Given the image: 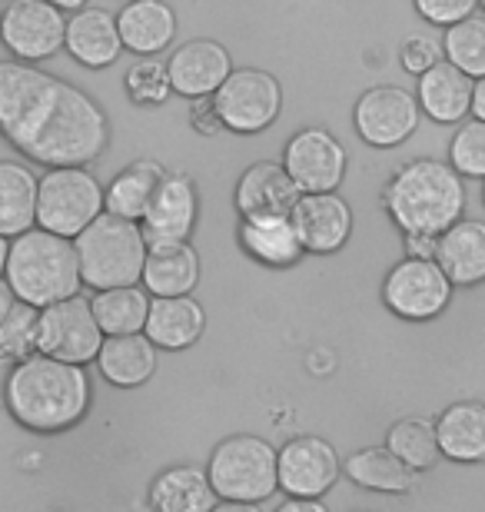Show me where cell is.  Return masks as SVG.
<instances>
[{
	"label": "cell",
	"instance_id": "cell-38",
	"mask_svg": "<svg viewBox=\"0 0 485 512\" xmlns=\"http://www.w3.org/2000/svg\"><path fill=\"white\" fill-rule=\"evenodd\" d=\"M479 0H416V10L429 24L436 27H452L459 20H466L476 10Z\"/></svg>",
	"mask_w": 485,
	"mask_h": 512
},
{
	"label": "cell",
	"instance_id": "cell-27",
	"mask_svg": "<svg viewBox=\"0 0 485 512\" xmlns=\"http://www.w3.org/2000/svg\"><path fill=\"white\" fill-rule=\"evenodd\" d=\"M436 263L459 286H476L485 280V223L459 220L439 237Z\"/></svg>",
	"mask_w": 485,
	"mask_h": 512
},
{
	"label": "cell",
	"instance_id": "cell-41",
	"mask_svg": "<svg viewBox=\"0 0 485 512\" xmlns=\"http://www.w3.org/2000/svg\"><path fill=\"white\" fill-rule=\"evenodd\" d=\"M439 237H422V233H406V253L419 260H436Z\"/></svg>",
	"mask_w": 485,
	"mask_h": 512
},
{
	"label": "cell",
	"instance_id": "cell-47",
	"mask_svg": "<svg viewBox=\"0 0 485 512\" xmlns=\"http://www.w3.org/2000/svg\"><path fill=\"white\" fill-rule=\"evenodd\" d=\"M7 256H10V240L0 237V280H4V270H7Z\"/></svg>",
	"mask_w": 485,
	"mask_h": 512
},
{
	"label": "cell",
	"instance_id": "cell-23",
	"mask_svg": "<svg viewBox=\"0 0 485 512\" xmlns=\"http://www.w3.org/2000/svg\"><path fill=\"white\" fill-rule=\"evenodd\" d=\"M203 326H206V313L193 296H153L143 333L150 336L153 346L177 353L200 340Z\"/></svg>",
	"mask_w": 485,
	"mask_h": 512
},
{
	"label": "cell",
	"instance_id": "cell-24",
	"mask_svg": "<svg viewBox=\"0 0 485 512\" xmlns=\"http://www.w3.org/2000/svg\"><path fill=\"white\" fill-rule=\"evenodd\" d=\"M97 370L110 386L137 389L157 373V346L147 333L107 336L97 353Z\"/></svg>",
	"mask_w": 485,
	"mask_h": 512
},
{
	"label": "cell",
	"instance_id": "cell-48",
	"mask_svg": "<svg viewBox=\"0 0 485 512\" xmlns=\"http://www.w3.org/2000/svg\"><path fill=\"white\" fill-rule=\"evenodd\" d=\"M0 17H4V7H0Z\"/></svg>",
	"mask_w": 485,
	"mask_h": 512
},
{
	"label": "cell",
	"instance_id": "cell-13",
	"mask_svg": "<svg viewBox=\"0 0 485 512\" xmlns=\"http://www.w3.org/2000/svg\"><path fill=\"white\" fill-rule=\"evenodd\" d=\"M283 167L299 193H336L346 177V150L326 127H303L283 147Z\"/></svg>",
	"mask_w": 485,
	"mask_h": 512
},
{
	"label": "cell",
	"instance_id": "cell-45",
	"mask_svg": "<svg viewBox=\"0 0 485 512\" xmlns=\"http://www.w3.org/2000/svg\"><path fill=\"white\" fill-rule=\"evenodd\" d=\"M472 114L476 120H485V77H479L476 90H472Z\"/></svg>",
	"mask_w": 485,
	"mask_h": 512
},
{
	"label": "cell",
	"instance_id": "cell-43",
	"mask_svg": "<svg viewBox=\"0 0 485 512\" xmlns=\"http://www.w3.org/2000/svg\"><path fill=\"white\" fill-rule=\"evenodd\" d=\"M210 512H263L260 503H233V499H220Z\"/></svg>",
	"mask_w": 485,
	"mask_h": 512
},
{
	"label": "cell",
	"instance_id": "cell-36",
	"mask_svg": "<svg viewBox=\"0 0 485 512\" xmlns=\"http://www.w3.org/2000/svg\"><path fill=\"white\" fill-rule=\"evenodd\" d=\"M37 333H40V310L30 303H14L7 320L0 323V360L20 363L37 353Z\"/></svg>",
	"mask_w": 485,
	"mask_h": 512
},
{
	"label": "cell",
	"instance_id": "cell-17",
	"mask_svg": "<svg viewBox=\"0 0 485 512\" xmlns=\"http://www.w3.org/2000/svg\"><path fill=\"white\" fill-rule=\"evenodd\" d=\"M293 227L306 253L329 256L346 247L353 233V210L339 193H303L293 207Z\"/></svg>",
	"mask_w": 485,
	"mask_h": 512
},
{
	"label": "cell",
	"instance_id": "cell-18",
	"mask_svg": "<svg viewBox=\"0 0 485 512\" xmlns=\"http://www.w3.org/2000/svg\"><path fill=\"white\" fill-rule=\"evenodd\" d=\"M299 197L303 193L293 183L290 170L276 160H260L246 167L233 193L240 217H293Z\"/></svg>",
	"mask_w": 485,
	"mask_h": 512
},
{
	"label": "cell",
	"instance_id": "cell-35",
	"mask_svg": "<svg viewBox=\"0 0 485 512\" xmlns=\"http://www.w3.org/2000/svg\"><path fill=\"white\" fill-rule=\"evenodd\" d=\"M123 90L137 107H163L173 94L167 64L160 57H140L123 77Z\"/></svg>",
	"mask_w": 485,
	"mask_h": 512
},
{
	"label": "cell",
	"instance_id": "cell-4",
	"mask_svg": "<svg viewBox=\"0 0 485 512\" xmlns=\"http://www.w3.org/2000/svg\"><path fill=\"white\" fill-rule=\"evenodd\" d=\"M4 280L20 303H30L37 310L70 300L84 286L74 240L57 237V233L40 227L20 233V237L10 240Z\"/></svg>",
	"mask_w": 485,
	"mask_h": 512
},
{
	"label": "cell",
	"instance_id": "cell-28",
	"mask_svg": "<svg viewBox=\"0 0 485 512\" xmlns=\"http://www.w3.org/2000/svg\"><path fill=\"white\" fill-rule=\"evenodd\" d=\"M140 283L150 296H190L200 283V256L190 243L150 247Z\"/></svg>",
	"mask_w": 485,
	"mask_h": 512
},
{
	"label": "cell",
	"instance_id": "cell-5",
	"mask_svg": "<svg viewBox=\"0 0 485 512\" xmlns=\"http://www.w3.org/2000/svg\"><path fill=\"white\" fill-rule=\"evenodd\" d=\"M80 276L90 290H113L143 280L150 243L137 220H123L103 210L100 217L74 240Z\"/></svg>",
	"mask_w": 485,
	"mask_h": 512
},
{
	"label": "cell",
	"instance_id": "cell-1",
	"mask_svg": "<svg viewBox=\"0 0 485 512\" xmlns=\"http://www.w3.org/2000/svg\"><path fill=\"white\" fill-rule=\"evenodd\" d=\"M0 137L40 167H90L110 120L87 90L24 60H0Z\"/></svg>",
	"mask_w": 485,
	"mask_h": 512
},
{
	"label": "cell",
	"instance_id": "cell-31",
	"mask_svg": "<svg viewBox=\"0 0 485 512\" xmlns=\"http://www.w3.org/2000/svg\"><path fill=\"white\" fill-rule=\"evenodd\" d=\"M343 473L356 486L373 489V493H406L416 483V469H409L389 446L359 449L343 463Z\"/></svg>",
	"mask_w": 485,
	"mask_h": 512
},
{
	"label": "cell",
	"instance_id": "cell-20",
	"mask_svg": "<svg viewBox=\"0 0 485 512\" xmlns=\"http://www.w3.org/2000/svg\"><path fill=\"white\" fill-rule=\"evenodd\" d=\"M123 50L137 57H160L177 40V14L167 0H127L117 14Z\"/></svg>",
	"mask_w": 485,
	"mask_h": 512
},
{
	"label": "cell",
	"instance_id": "cell-39",
	"mask_svg": "<svg viewBox=\"0 0 485 512\" xmlns=\"http://www.w3.org/2000/svg\"><path fill=\"white\" fill-rule=\"evenodd\" d=\"M399 60H402V70H406V74L422 77L429 67L439 64V44L429 37H409L399 50Z\"/></svg>",
	"mask_w": 485,
	"mask_h": 512
},
{
	"label": "cell",
	"instance_id": "cell-25",
	"mask_svg": "<svg viewBox=\"0 0 485 512\" xmlns=\"http://www.w3.org/2000/svg\"><path fill=\"white\" fill-rule=\"evenodd\" d=\"M167 173L170 170L163 167L160 160H133L130 167H123L117 177L110 180L107 193H103V207H107V213H113V217L140 223Z\"/></svg>",
	"mask_w": 485,
	"mask_h": 512
},
{
	"label": "cell",
	"instance_id": "cell-50",
	"mask_svg": "<svg viewBox=\"0 0 485 512\" xmlns=\"http://www.w3.org/2000/svg\"><path fill=\"white\" fill-rule=\"evenodd\" d=\"M479 4H482V7H485V0H479Z\"/></svg>",
	"mask_w": 485,
	"mask_h": 512
},
{
	"label": "cell",
	"instance_id": "cell-44",
	"mask_svg": "<svg viewBox=\"0 0 485 512\" xmlns=\"http://www.w3.org/2000/svg\"><path fill=\"white\" fill-rule=\"evenodd\" d=\"M14 303H17V296H14V290H10V283L0 280V323L7 320V313L14 310Z\"/></svg>",
	"mask_w": 485,
	"mask_h": 512
},
{
	"label": "cell",
	"instance_id": "cell-46",
	"mask_svg": "<svg viewBox=\"0 0 485 512\" xmlns=\"http://www.w3.org/2000/svg\"><path fill=\"white\" fill-rule=\"evenodd\" d=\"M50 4L60 7V10H70V14H77V10L90 7V0H50Z\"/></svg>",
	"mask_w": 485,
	"mask_h": 512
},
{
	"label": "cell",
	"instance_id": "cell-34",
	"mask_svg": "<svg viewBox=\"0 0 485 512\" xmlns=\"http://www.w3.org/2000/svg\"><path fill=\"white\" fill-rule=\"evenodd\" d=\"M446 57L449 64H456L462 74H469L472 80L485 77V20L482 17H466L459 24H452L446 30Z\"/></svg>",
	"mask_w": 485,
	"mask_h": 512
},
{
	"label": "cell",
	"instance_id": "cell-29",
	"mask_svg": "<svg viewBox=\"0 0 485 512\" xmlns=\"http://www.w3.org/2000/svg\"><path fill=\"white\" fill-rule=\"evenodd\" d=\"M37 177L27 163L0 160V237L14 240L37 223Z\"/></svg>",
	"mask_w": 485,
	"mask_h": 512
},
{
	"label": "cell",
	"instance_id": "cell-49",
	"mask_svg": "<svg viewBox=\"0 0 485 512\" xmlns=\"http://www.w3.org/2000/svg\"><path fill=\"white\" fill-rule=\"evenodd\" d=\"M482 200H485V187H482Z\"/></svg>",
	"mask_w": 485,
	"mask_h": 512
},
{
	"label": "cell",
	"instance_id": "cell-6",
	"mask_svg": "<svg viewBox=\"0 0 485 512\" xmlns=\"http://www.w3.org/2000/svg\"><path fill=\"white\" fill-rule=\"evenodd\" d=\"M276 449L260 436L236 433L216 443L210 453L206 476L220 499L233 503H266L280 489V473H276Z\"/></svg>",
	"mask_w": 485,
	"mask_h": 512
},
{
	"label": "cell",
	"instance_id": "cell-40",
	"mask_svg": "<svg viewBox=\"0 0 485 512\" xmlns=\"http://www.w3.org/2000/svg\"><path fill=\"white\" fill-rule=\"evenodd\" d=\"M187 117H190V127L200 133V137H220V133L226 130L213 97H196V100H190Z\"/></svg>",
	"mask_w": 485,
	"mask_h": 512
},
{
	"label": "cell",
	"instance_id": "cell-22",
	"mask_svg": "<svg viewBox=\"0 0 485 512\" xmlns=\"http://www.w3.org/2000/svg\"><path fill=\"white\" fill-rule=\"evenodd\" d=\"M472 90L476 84L469 74H462L449 60H439L419 77L416 97L422 114H429L436 124H462V117L472 114Z\"/></svg>",
	"mask_w": 485,
	"mask_h": 512
},
{
	"label": "cell",
	"instance_id": "cell-3",
	"mask_svg": "<svg viewBox=\"0 0 485 512\" xmlns=\"http://www.w3.org/2000/svg\"><path fill=\"white\" fill-rule=\"evenodd\" d=\"M383 207L402 233L442 237L466 210L462 177L442 160H412L392 173L383 190Z\"/></svg>",
	"mask_w": 485,
	"mask_h": 512
},
{
	"label": "cell",
	"instance_id": "cell-37",
	"mask_svg": "<svg viewBox=\"0 0 485 512\" xmlns=\"http://www.w3.org/2000/svg\"><path fill=\"white\" fill-rule=\"evenodd\" d=\"M449 160L459 177H485V120H472L456 130L449 143Z\"/></svg>",
	"mask_w": 485,
	"mask_h": 512
},
{
	"label": "cell",
	"instance_id": "cell-19",
	"mask_svg": "<svg viewBox=\"0 0 485 512\" xmlns=\"http://www.w3.org/2000/svg\"><path fill=\"white\" fill-rule=\"evenodd\" d=\"M64 50L87 70H103L117 64L123 54V37L117 27V14L103 7H84L67 17V44Z\"/></svg>",
	"mask_w": 485,
	"mask_h": 512
},
{
	"label": "cell",
	"instance_id": "cell-14",
	"mask_svg": "<svg viewBox=\"0 0 485 512\" xmlns=\"http://www.w3.org/2000/svg\"><path fill=\"white\" fill-rule=\"evenodd\" d=\"M276 473H280V489L286 496L319 499L336 486L343 463H339L336 449L326 439L296 436L276 456Z\"/></svg>",
	"mask_w": 485,
	"mask_h": 512
},
{
	"label": "cell",
	"instance_id": "cell-8",
	"mask_svg": "<svg viewBox=\"0 0 485 512\" xmlns=\"http://www.w3.org/2000/svg\"><path fill=\"white\" fill-rule=\"evenodd\" d=\"M223 127L230 133H263L276 124L283 110V87L270 70L260 67H236L223 87L213 94Z\"/></svg>",
	"mask_w": 485,
	"mask_h": 512
},
{
	"label": "cell",
	"instance_id": "cell-10",
	"mask_svg": "<svg viewBox=\"0 0 485 512\" xmlns=\"http://www.w3.org/2000/svg\"><path fill=\"white\" fill-rule=\"evenodd\" d=\"M103 330L97 323L90 300L70 296L47 310H40V333H37V353L54 356L60 363H97V353L103 346Z\"/></svg>",
	"mask_w": 485,
	"mask_h": 512
},
{
	"label": "cell",
	"instance_id": "cell-33",
	"mask_svg": "<svg viewBox=\"0 0 485 512\" xmlns=\"http://www.w3.org/2000/svg\"><path fill=\"white\" fill-rule=\"evenodd\" d=\"M386 446L409 469H416V473H426V469L436 466V459L442 456L436 426L426 423V419H399V423L389 429Z\"/></svg>",
	"mask_w": 485,
	"mask_h": 512
},
{
	"label": "cell",
	"instance_id": "cell-32",
	"mask_svg": "<svg viewBox=\"0 0 485 512\" xmlns=\"http://www.w3.org/2000/svg\"><path fill=\"white\" fill-rule=\"evenodd\" d=\"M103 336H130L143 333L150 316V296L143 286H113V290H97L90 300Z\"/></svg>",
	"mask_w": 485,
	"mask_h": 512
},
{
	"label": "cell",
	"instance_id": "cell-2",
	"mask_svg": "<svg viewBox=\"0 0 485 512\" xmlns=\"http://www.w3.org/2000/svg\"><path fill=\"white\" fill-rule=\"evenodd\" d=\"M4 403L30 433H67L90 409V380L77 363L34 353L7 376Z\"/></svg>",
	"mask_w": 485,
	"mask_h": 512
},
{
	"label": "cell",
	"instance_id": "cell-11",
	"mask_svg": "<svg viewBox=\"0 0 485 512\" xmlns=\"http://www.w3.org/2000/svg\"><path fill=\"white\" fill-rule=\"evenodd\" d=\"M383 300L402 320H432L452 300V280L436 260L406 256L383 280Z\"/></svg>",
	"mask_w": 485,
	"mask_h": 512
},
{
	"label": "cell",
	"instance_id": "cell-30",
	"mask_svg": "<svg viewBox=\"0 0 485 512\" xmlns=\"http://www.w3.org/2000/svg\"><path fill=\"white\" fill-rule=\"evenodd\" d=\"M439 453L452 463H482L485 459V406L452 403L436 423Z\"/></svg>",
	"mask_w": 485,
	"mask_h": 512
},
{
	"label": "cell",
	"instance_id": "cell-9",
	"mask_svg": "<svg viewBox=\"0 0 485 512\" xmlns=\"http://www.w3.org/2000/svg\"><path fill=\"white\" fill-rule=\"evenodd\" d=\"M0 44L14 60L44 64L67 44V17L50 0H7L0 17Z\"/></svg>",
	"mask_w": 485,
	"mask_h": 512
},
{
	"label": "cell",
	"instance_id": "cell-15",
	"mask_svg": "<svg viewBox=\"0 0 485 512\" xmlns=\"http://www.w3.org/2000/svg\"><path fill=\"white\" fill-rule=\"evenodd\" d=\"M200 220V193L187 173H167L153 197L150 210L143 213L140 227L150 247H170V243H190V233Z\"/></svg>",
	"mask_w": 485,
	"mask_h": 512
},
{
	"label": "cell",
	"instance_id": "cell-16",
	"mask_svg": "<svg viewBox=\"0 0 485 512\" xmlns=\"http://www.w3.org/2000/svg\"><path fill=\"white\" fill-rule=\"evenodd\" d=\"M173 94L196 100V97H213L223 87V80L233 74V60L220 40L196 37L180 44L167 60Z\"/></svg>",
	"mask_w": 485,
	"mask_h": 512
},
{
	"label": "cell",
	"instance_id": "cell-42",
	"mask_svg": "<svg viewBox=\"0 0 485 512\" xmlns=\"http://www.w3.org/2000/svg\"><path fill=\"white\" fill-rule=\"evenodd\" d=\"M276 512H329V509H326L323 499H296V496H290Z\"/></svg>",
	"mask_w": 485,
	"mask_h": 512
},
{
	"label": "cell",
	"instance_id": "cell-12",
	"mask_svg": "<svg viewBox=\"0 0 485 512\" xmlns=\"http://www.w3.org/2000/svg\"><path fill=\"white\" fill-rule=\"evenodd\" d=\"M419 97H412L406 87L379 84L369 87L363 97L356 100L353 124L359 140L376 150H389L406 143L419 127Z\"/></svg>",
	"mask_w": 485,
	"mask_h": 512
},
{
	"label": "cell",
	"instance_id": "cell-21",
	"mask_svg": "<svg viewBox=\"0 0 485 512\" xmlns=\"http://www.w3.org/2000/svg\"><path fill=\"white\" fill-rule=\"evenodd\" d=\"M243 253L250 260L283 270L303 260V240L293 227V217H240V230H236Z\"/></svg>",
	"mask_w": 485,
	"mask_h": 512
},
{
	"label": "cell",
	"instance_id": "cell-7",
	"mask_svg": "<svg viewBox=\"0 0 485 512\" xmlns=\"http://www.w3.org/2000/svg\"><path fill=\"white\" fill-rule=\"evenodd\" d=\"M100 180L87 167H54L37 183V227L77 240L103 207Z\"/></svg>",
	"mask_w": 485,
	"mask_h": 512
},
{
	"label": "cell",
	"instance_id": "cell-26",
	"mask_svg": "<svg viewBox=\"0 0 485 512\" xmlns=\"http://www.w3.org/2000/svg\"><path fill=\"white\" fill-rule=\"evenodd\" d=\"M220 496L206 476V469L196 466H170L150 483L153 512H210Z\"/></svg>",
	"mask_w": 485,
	"mask_h": 512
}]
</instances>
